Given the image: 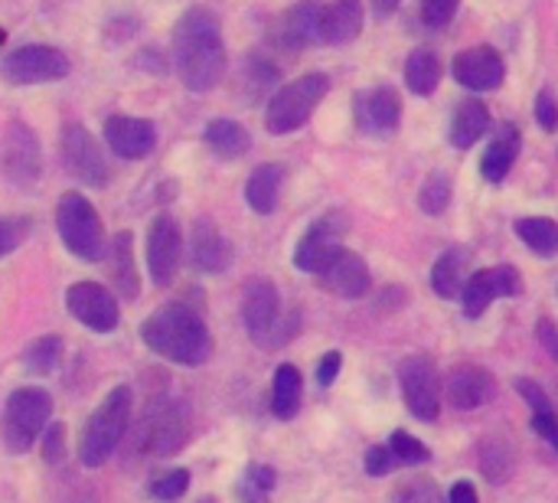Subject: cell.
Wrapping results in <instances>:
<instances>
[{
	"label": "cell",
	"instance_id": "1",
	"mask_svg": "<svg viewBox=\"0 0 558 503\" xmlns=\"http://www.w3.org/2000/svg\"><path fill=\"white\" fill-rule=\"evenodd\" d=\"M173 65L190 92H209L226 75V43L213 10L190 7L173 26Z\"/></svg>",
	"mask_w": 558,
	"mask_h": 503
},
{
	"label": "cell",
	"instance_id": "2",
	"mask_svg": "<svg viewBox=\"0 0 558 503\" xmlns=\"http://www.w3.org/2000/svg\"><path fill=\"white\" fill-rule=\"evenodd\" d=\"M141 340L157 357L180 367H203L213 354V337L206 331V321L180 301L157 308L141 324Z\"/></svg>",
	"mask_w": 558,
	"mask_h": 503
},
{
	"label": "cell",
	"instance_id": "3",
	"mask_svg": "<svg viewBox=\"0 0 558 503\" xmlns=\"http://www.w3.org/2000/svg\"><path fill=\"white\" fill-rule=\"evenodd\" d=\"M128 419H131V390L114 386L85 422V432L78 442V462L85 468H101L121 445Z\"/></svg>",
	"mask_w": 558,
	"mask_h": 503
},
{
	"label": "cell",
	"instance_id": "4",
	"mask_svg": "<svg viewBox=\"0 0 558 503\" xmlns=\"http://www.w3.org/2000/svg\"><path fill=\"white\" fill-rule=\"evenodd\" d=\"M327 92H330V79L324 72H311L281 85L265 108V128L271 134H291L304 128Z\"/></svg>",
	"mask_w": 558,
	"mask_h": 503
},
{
	"label": "cell",
	"instance_id": "5",
	"mask_svg": "<svg viewBox=\"0 0 558 503\" xmlns=\"http://www.w3.org/2000/svg\"><path fill=\"white\" fill-rule=\"evenodd\" d=\"M56 229L65 242V249L82 262H101L108 255L105 249V223L92 200L82 193H62L56 206Z\"/></svg>",
	"mask_w": 558,
	"mask_h": 503
},
{
	"label": "cell",
	"instance_id": "6",
	"mask_svg": "<svg viewBox=\"0 0 558 503\" xmlns=\"http://www.w3.org/2000/svg\"><path fill=\"white\" fill-rule=\"evenodd\" d=\"M52 416V399L39 386H23L10 393L3 406V445L13 455H23L36 445V439L46 432Z\"/></svg>",
	"mask_w": 558,
	"mask_h": 503
},
{
	"label": "cell",
	"instance_id": "7",
	"mask_svg": "<svg viewBox=\"0 0 558 503\" xmlns=\"http://www.w3.org/2000/svg\"><path fill=\"white\" fill-rule=\"evenodd\" d=\"M190 435V416L177 399H154L137 426L134 445L141 455L150 458H167L177 455L186 445Z\"/></svg>",
	"mask_w": 558,
	"mask_h": 503
},
{
	"label": "cell",
	"instance_id": "8",
	"mask_svg": "<svg viewBox=\"0 0 558 503\" xmlns=\"http://www.w3.org/2000/svg\"><path fill=\"white\" fill-rule=\"evenodd\" d=\"M242 318H245V327H248V337L265 347V350H275L281 347L288 337H291V324L281 321V298H278V288L268 282V278H252L245 285V298H242Z\"/></svg>",
	"mask_w": 558,
	"mask_h": 503
},
{
	"label": "cell",
	"instance_id": "9",
	"mask_svg": "<svg viewBox=\"0 0 558 503\" xmlns=\"http://www.w3.org/2000/svg\"><path fill=\"white\" fill-rule=\"evenodd\" d=\"M59 160L69 177L88 183V187H105L111 177V167L105 160L101 144L92 137V131L78 121H65L59 134Z\"/></svg>",
	"mask_w": 558,
	"mask_h": 503
},
{
	"label": "cell",
	"instance_id": "10",
	"mask_svg": "<svg viewBox=\"0 0 558 503\" xmlns=\"http://www.w3.org/2000/svg\"><path fill=\"white\" fill-rule=\"evenodd\" d=\"M69 56L56 46H43V43H33V46H20L13 52L3 56L0 62V72L7 82L13 85H39V82H56V79H65L69 75Z\"/></svg>",
	"mask_w": 558,
	"mask_h": 503
},
{
	"label": "cell",
	"instance_id": "11",
	"mask_svg": "<svg viewBox=\"0 0 558 503\" xmlns=\"http://www.w3.org/2000/svg\"><path fill=\"white\" fill-rule=\"evenodd\" d=\"M399 380H402L405 406L412 409V416L422 422H435L438 409H441V383H438L435 363L428 357L415 354L399 367Z\"/></svg>",
	"mask_w": 558,
	"mask_h": 503
},
{
	"label": "cell",
	"instance_id": "12",
	"mask_svg": "<svg viewBox=\"0 0 558 503\" xmlns=\"http://www.w3.org/2000/svg\"><path fill=\"white\" fill-rule=\"evenodd\" d=\"M65 308L69 314L85 324L88 331H98V334H108L118 327V301L111 298L108 288L95 285V282H78L65 291Z\"/></svg>",
	"mask_w": 558,
	"mask_h": 503
},
{
	"label": "cell",
	"instance_id": "13",
	"mask_svg": "<svg viewBox=\"0 0 558 503\" xmlns=\"http://www.w3.org/2000/svg\"><path fill=\"white\" fill-rule=\"evenodd\" d=\"M180 249H183V239H180V226L173 216L160 213L154 216L150 229H147V268H150V278L154 285H170L177 268H180Z\"/></svg>",
	"mask_w": 558,
	"mask_h": 503
},
{
	"label": "cell",
	"instance_id": "14",
	"mask_svg": "<svg viewBox=\"0 0 558 503\" xmlns=\"http://www.w3.org/2000/svg\"><path fill=\"white\" fill-rule=\"evenodd\" d=\"M0 164H3L7 180L16 187H33L39 180V141L26 124H20V121L10 124V131L3 137Z\"/></svg>",
	"mask_w": 558,
	"mask_h": 503
},
{
	"label": "cell",
	"instance_id": "15",
	"mask_svg": "<svg viewBox=\"0 0 558 503\" xmlns=\"http://www.w3.org/2000/svg\"><path fill=\"white\" fill-rule=\"evenodd\" d=\"M464 314L468 318H481L487 314V308L504 298V295H520V272L513 265H497V268H484L477 275L468 278L464 285Z\"/></svg>",
	"mask_w": 558,
	"mask_h": 503
},
{
	"label": "cell",
	"instance_id": "16",
	"mask_svg": "<svg viewBox=\"0 0 558 503\" xmlns=\"http://www.w3.org/2000/svg\"><path fill=\"white\" fill-rule=\"evenodd\" d=\"M105 144L124 157V160H144L154 154L157 147V131L147 118H134V115H111L105 121Z\"/></svg>",
	"mask_w": 558,
	"mask_h": 503
},
{
	"label": "cell",
	"instance_id": "17",
	"mask_svg": "<svg viewBox=\"0 0 558 503\" xmlns=\"http://www.w3.org/2000/svg\"><path fill=\"white\" fill-rule=\"evenodd\" d=\"M340 236H343V226H337V216H327V219H317L304 239L298 242L294 249V265L301 272H311V275H320L333 259L337 252L343 249L340 245Z\"/></svg>",
	"mask_w": 558,
	"mask_h": 503
},
{
	"label": "cell",
	"instance_id": "18",
	"mask_svg": "<svg viewBox=\"0 0 558 503\" xmlns=\"http://www.w3.org/2000/svg\"><path fill=\"white\" fill-rule=\"evenodd\" d=\"M454 79L471 88V92H490V88H500L504 82V59L494 46H474V49H464L454 56V65H451Z\"/></svg>",
	"mask_w": 558,
	"mask_h": 503
},
{
	"label": "cell",
	"instance_id": "19",
	"mask_svg": "<svg viewBox=\"0 0 558 503\" xmlns=\"http://www.w3.org/2000/svg\"><path fill=\"white\" fill-rule=\"evenodd\" d=\"M399 118H402V101L389 85L369 88L356 98V121L369 134H392L399 128Z\"/></svg>",
	"mask_w": 558,
	"mask_h": 503
},
{
	"label": "cell",
	"instance_id": "20",
	"mask_svg": "<svg viewBox=\"0 0 558 503\" xmlns=\"http://www.w3.org/2000/svg\"><path fill=\"white\" fill-rule=\"evenodd\" d=\"M317 282L340 298H363L369 291V268L356 252L340 249L337 259L317 275Z\"/></svg>",
	"mask_w": 558,
	"mask_h": 503
},
{
	"label": "cell",
	"instance_id": "21",
	"mask_svg": "<svg viewBox=\"0 0 558 503\" xmlns=\"http://www.w3.org/2000/svg\"><path fill=\"white\" fill-rule=\"evenodd\" d=\"M494 393H497V383H494V376H490L487 370H481V367L464 363V367L451 370V376H448V399H451V406L461 409V412H471V409L487 406V403L494 399Z\"/></svg>",
	"mask_w": 558,
	"mask_h": 503
},
{
	"label": "cell",
	"instance_id": "22",
	"mask_svg": "<svg viewBox=\"0 0 558 503\" xmlns=\"http://www.w3.org/2000/svg\"><path fill=\"white\" fill-rule=\"evenodd\" d=\"M363 29V3L360 0H333L320 10V43L347 46Z\"/></svg>",
	"mask_w": 558,
	"mask_h": 503
},
{
	"label": "cell",
	"instance_id": "23",
	"mask_svg": "<svg viewBox=\"0 0 558 503\" xmlns=\"http://www.w3.org/2000/svg\"><path fill=\"white\" fill-rule=\"evenodd\" d=\"M232 262V245L229 239L213 226V223H196L193 229V265L199 272H226Z\"/></svg>",
	"mask_w": 558,
	"mask_h": 503
},
{
	"label": "cell",
	"instance_id": "24",
	"mask_svg": "<svg viewBox=\"0 0 558 503\" xmlns=\"http://www.w3.org/2000/svg\"><path fill=\"white\" fill-rule=\"evenodd\" d=\"M320 3L317 0H301L294 3L284 20H281V39L294 49L301 46H311V43H320Z\"/></svg>",
	"mask_w": 558,
	"mask_h": 503
},
{
	"label": "cell",
	"instance_id": "25",
	"mask_svg": "<svg viewBox=\"0 0 558 503\" xmlns=\"http://www.w3.org/2000/svg\"><path fill=\"white\" fill-rule=\"evenodd\" d=\"M487 128H490L487 105L481 98H464L454 108V115H451V144L468 151V147H474L487 134Z\"/></svg>",
	"mask_w": 558,
	"mask_h": 503
},
{
	"label": "cell",
	"instance_id": "26",
	"mask_svg": "<svg viewBox=\"0 0 558 503\" xmlns=\"http://www.w3.org/2000/svg\"><path fill=\"white\" fill-rule=\"evenodd\" d=\"M281 187H284V167L281 164H262L252 170V177L245 183V200L255 213L268 216L278 206Z\"/></svg>",
	"mask_w": 558,
	"mask_h": 503
},
{
	"label": "cell",
	"instance_id": "27",
	"mask_svg": "<svg viewBox=\"0 0 558 503\" xmlns=\"http://www.w3.org/2000/svg\"><path fill=\"white\" fill-rule=\"evenodd\" d=\"M203 141H206V147H209L216 157H222V160H235V157L248 154V147H252L248 131H245L239 121H232V118H216V121H209L206 131H203Z\"/></svg>",
	"mask_w": 558,
	"mask_h": 503
},
{
	"label": "cell",
	"instance_id": "28",
	"mask_svg": "<svg viewBox=\"0 0 558 503\" xmlns=\"http://www.w3.org/2000/svg\"><path fill=\"white\" fill-rule=\"evenodd\" d=\"M464 278H468V252H464V249H448V252L435 262V268H432V285H435V291H438L441 298L461 295L464 285H468Z\"/></svg>",
	"mask_w": 558,
	"mask_h": 503
},
{
	"label": "cell",
	"instance_id": "29",
	"mask_svg": "<svg viewBox=\"0 0 558 503\" xmlns=\"http://www.w3.org/2000/svg\"><path fill=\"white\" fill-rule=\"evenodd\" d=\"M517 154H520V131H517V128H507V131L487 147V154H484V160H481V173H484L490 183H500V180L510 173Z\"/></svg>",
	"mask_w": 558,
	"mask_h": 503
},
{
	"label": "cell",
	"instance_id": "30",
	"mask_svg": "<svg viewBox=\"0 0 558 503\" xmlns=\"http://www.w3.org/2000/svg\"><path fill=\"white\" fill-rule=\"evenodd\" d=\"M301 406V373L291 363H281L275 370V386H271V412L278 419H294Z\"/></svg>",
	"mask_w": 558,
	"mask_h": 503
},
{
	"label": "cell",
	"instance_id": "31",
	"mask_svg": "<svg viewBox=\"0 0 558 503\" xmlns=\"http://www.w3.org/2000/svg\"><path fill=\"white\" fill-rule=\"evenodd\" d=\"M111 278L124 298H137V268H134V236L118 232L114 249H111Z\"/></svg>",
	"mask_w": 558,
	"mask_h": 503
},
{
	"label": "cell",
	"instance_id": "32",
	"mask_svg": "<svg viewBox=\"0 0 558 503\" xmlns=\"http://www.w3.org/2000/svg\"><path fill=\"white\" fill-rule=\"evenodd\" d=\"M405 82L415 95H432L441 82V59L435 49H415L405 62Z\"/></svg>",
	"mask_w": 558,
	"mask_h": 503
},
{
	"label": "cell",
	"instance_id": "33",
	"mask_svg": "<svg viewBox=\"0 0 558 503\" xmlns=\"http://www.w3.org/2000/svg\"><path fill=\"white\" fill-rule=\"evenodd\" d=\"M517 232L520 239L539 252V255H556L558 252V223L549 216H530V219H520L517 223Z\"/></svg>",
	"mask_w": 558,
	"mask_h": 503
},
{
	"label": "cell",
	"instance_id": "34",
	"mask_svg": "<svg viewBox=\"0 0 558 503\" xmlns=\"http://www.w3.org/2000/svg\"><path fill=\"white\" fill-rule=\"evenodd\" d=\"M62 363V340L59 337H39L23 350V367L33 376H49Z\"/></svg>",
	"mask_w": 558,
	"mask_h": 503
},
{
	"label": "cell",
	"instance_id": "35",
	"mask_svg": "<svg viewBox=\"0 0 558 503\" xmlns=\"http://www.w3.org/2000/svg\"><path fill=\"white\" fill-rule=\"evenodd\" d=\"M275 491V471L265 465H252L245 478L239 481V501L242 503H268Z\"/></svg>",
	"mask_w": 558,
	"mask_h": 503
},
{
	"label": "cell",
	"instance_id": "36",
	"mask_svg": "<svg viewBox=\"0 0 558 503\" xmlns=\"http://www.w3.org/2000/svg\"><path fill=\"white\" fill-rule=\"evenodd\" d=\"M186 488H190V471H186V468H170V471H160V475L150 481L147 494H150L154 501L173 503L186 494Z\"/></svg>",
	"mask_w": 558,
	"mask_h": 503
},
{
	"label": "cell",
	"instance_id": "37",
	"mask_svg": "<svg viewBox=\"0 0 558 503\" xmlns=\"http://www.w3.org/2000/svg\"><path fill=\"white\" fill-rule=\"evenodd\" d=\"M448 200H451V183H448V177H445L441 170L428 173V180L422 183V196H418L422 209H425L428 216H441V213L448 209Z\"/></svg>",
	"mask_w": 558,
	"mask_h": 503
},
{
	"label": "cell",
	"instance_id": "38",
	"mask_svg": "<svg viewBox=\"0 0 558 503\" xmlns=\"http://www.w3.org/2000/svg\"><path fill=\"white\" fill-rule=\"evenodd\" d=\"M389 448L396 452V458H399V465H425L432 455H428V448L415 439V435H409V432H392V442H389Z\"/></svg>",
	"mask_w": 558,
	"mask_h": 503
},
{
	"label": "cell",
	"instance_id": "39",
	"mask_svg": "<svg viewBox=\"0 0 558 503\" xmlns=\"http://www.w3.org/2000/svg\"><path fill=\"white\" fill-rule=\"evenodd\" d=\"M392 503H441V491L435 481L428 478H418V481H409L396 491Z\"/></svg>",
	"mask_w": 558,
	"mask_h": 503
},
{
	"label": "cell",
	"instance_id": "40",
	"mask_svg": "<svg viewBox=\"0 0 558 503\" xmlns=\"http://www.w3.org/2000/svg\"><path fill=\"white\" fill-rule=\"evenodd\" d=\"M62 455H65V426H62V422H52V426H46V432H43V458H46L49 465H59Z\"/></svg>",
	"mask_w": 558,
	"mask_h": 503
},
{
	"label": "cell",
	"instance_id": "41",
	"mask_svg": "<svg viewBox=\"0 0 558 503\" xmlns=\"http://www.w3.org/2000/svg\"><path fill=\"white\" fill-rule=\"evenodd\" d=\"M396 468H399V458H396V452L389 445H379V448L366 452V475L369 478H383V475H389Z\"/></svg>",
	"mask_w": 558,
	"mask_h": 503
},
{
	"label": "cell",
	"instance_id": "42",
	"mask_svg": "<svg viewBox=\"0 0 558 503\" xmlns=\"http://www.w3.org/2000/svg\"><path fill=\"white\" fill-rule=\"evenodd\" d=\"M23 239H26V219H13V216L0 219V259L16 252Z\"/></svg>",
	"mask_w": 558,
	"mask_h": 503
},
{
	"label": "cell",
	"instance_id": "43",
	"mask_svg": "<svg viewBox=\"0 0 558 503\" xmlns=\"http://www.w3.org/2000/svg\"><path fill=\"white\" fill-rule=\"evenodd\" d=\"M458 3L461 0H422V20L428 26H445L458 13Z\"/></svg>",
	"mask_w": 558,
	"mask_h": 503
},
{
	"label": "cell",
	"instance_id": "44",
	"mask_svg": "<svg viewBox=\"0 0 558 503\" xmlns=\"http://www.w3.org/2000/svg\"><path fill=\"white\" fill-rule=\"evenodd\" d=\"M517 390H520V396L533 406V416H553V403H549V396H546L533 380H517Z\"/></svg>",
	"mask_w": 558,
	"mask_h": 503
},
{
	"label": "cell",
	"instance_id": "45",
	"mask_svg": "<svg viewBox=\"0 0 558 503\" xmlns=\"http://www.w3.org/2000/svg\"><path fill=\"white\" fill-rule=\"evenodd\" d=\"M536 118H539V124H543L546 131H556L558 128V105L549 88H543L539 98H536Z\"/></svg>",
	"mask_w": 558,
	"mask_h": 503
},
{
	"label": "cell",
	"instance_id": "46",
	"mask_svg": "<svg viewBox=\"0 0 558 503\" xmlns=\"http://www.w3.org/2000/svg\"><path fill=\"white\" fill-rule=\"evenodd\" d=\"M340 363H343V360H340V354H337V350H330V354L320 360V367H317V383H320V386H330V383L337 380V373H340Z\"/></svg>",
	"mask_w": 558,
	"mask_h": 503
},
{
	"label": "cell",
	"instance_id": "47",
	"mask_svg": "<svg viewBox=\"0 0 558 503\" xmlns=\"http://www.w3.org/2000/svg\"><path fill=\"white\" fill-rule=\"evenodd\" d=\"M533 429L553 445L558 452V419H556V412L553 416H533Z\"/></svg>",
	"mask_w": 558,
	"mask_h": 503
},
{
	"label": "cell",
	"instance_id": "48",
	"mask_svg": "<svg viewBox=\"0 0 558 503\" xmlns=\"http://www.w3.org/2000/svg\"><path fill=\"white\" fill-rule=\"evenodd\" d=\"M451 503H477V491H474V484H468V481H458L454 488H451Z\"/></svg>",
	"mask_w": 558,
	"mask_h": 503
},
{
	"label": "cell",
	"instance_id": "49",
	"mask_svg": "<svg viewBox=\"0 0 558 503\" xmlns=\"http://www.w3.org/2000/svg\"><path fill=\"white\" fill-rule=\"evenodd\" d=\"M539 340L549 347V354L558 360V331L549 324V321H539Z\"/></svg>",
	"mask_w": 558,
	"mask_h": 503
},
{
	"label": "cell",
	"instance_id": "50",
	"mask_svg": "<svg viewBox=\"0 0 558 503\" xmlns=\"http://www.w3.org/2000/svg\"><path fill=\"white\" fill-rule=\"evenodd\" d=\"M399 3L402 0H373V10H376V16H392L399 10Z\"/></svg>",
	"mask_w": 558,
	"mask_h": 503
},
{
	"label": "cell",
	"instance_id": "51",
	"mask_svg": "<svg viewBox=\"0 0 558 503\" xmlns=\"http://www.w3.org/2000/svg\"><path fill=\"white\" fill-rule=\"evenodd\" d=\"M62 503H95V498L92 494H75V498H69V501Z\"/></svg>",
	"mask_w": 558,
	"mask_h": 503
},
{
	"label": "cell",
	"instance_id": "52",
	"mask_svg": "<svg viewBox=\"0 0 558 503\" xmlns=\"http://www.w3.org/2000/svg\"><path fill=\"white\" fill-rule=\"evenodd\" d=\"M199 503H216V501H213V498H203V501H199Z\"/></svg>",
	"mask_w": 558,
	"mask_h": 503
}]
</instances>
